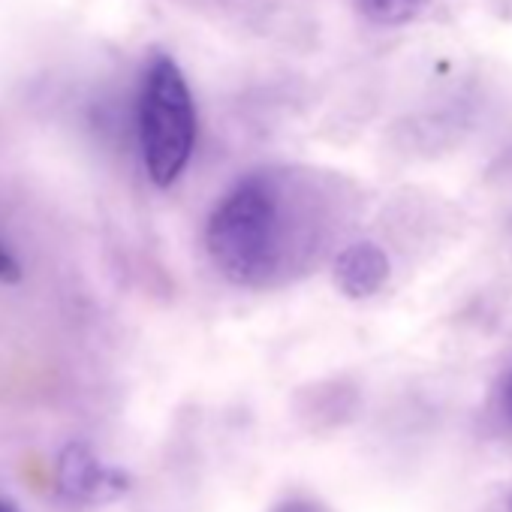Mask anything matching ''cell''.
Segmentation results:
<instances>
[{
	"label": "cell",
	"instance_id": "obj_1",
	"mask_svg": "<svg viewBox=\"0 0 512 512\" xmlns=\"http://www.w3.org/2000/svg\"><path fill=\"white\" fill-rule=\"evenodd\" d=\"M284 190L272 175L241 178L211 211L205 247L235 287L269 290L290 278L305 256V232L293 229Z\"/></svg>",
	"mask_w": 512,
	"mask_h": 512
},
{
	"label": "cell",
	"instance_id": "obj_2",
	"mask_svg": "<svg viewBox=\"0 0 512 512\" xmlns=\"http://www.w3.org/2000/svg\"><path fill=\"white\" fill-rule=\"evenodd\" d=\"M196 103L184 70L166 52L145 61L136 97V133L145 175L157 187H172L190 166L196 148Z\"/></svg>",
	"mask_w": 512,
	"mask_h": 512
},
{
	"label": "cell",
	"instance_id": "obj_3",
	"mask_svg": "<svg viewBox=\"0 0 512 512\" xmlns=\"http://www.w3.org/2000/svg\"><path fill=\"white\" fill-rule=\"evenodd\" d=\"M55 485H58V494L70 503L103 506V503L118 500L127 491V476L124 470L103 461L94 449L73 443L58 455Z\"/></svg>",
	"mask_w": 512,
	"mask_h": 512
},
{
	"label": "cell",
	"instance_id": "obj_4",
	"mask_svg": "<svg viewBox=\"0 0 512 512\" xmlns=\"http://www.w3.org/2000/svg\"><path fill=\"white\" fill-rule=\"evenodd\" d=\"M392 263L380 244L374 241H353L338 250L332 263V281L341 296L353 302H365L389 284Z\"/></svg>",
	"mask_w": 512,
	"mask_h": 512
},
{
	"label": "cell",
	"instance_id": "obj_5",
	"mask_svg": "<svg viewBox=\"0 0 512 512\" xmlns=\"http://www.w3.org/2000/svg\"><path fill=\"white\" fill-rule=\"evenodd\" d=\"M356 7L374 25L398 28V25H407L410 19H416L428 7V0H356Z\"/></svg>",
	"mask_w": 512,
	"mask_h": 512
},
{
	"label": "cell",
	"instance_id": "obj_6",
	"mask_svg": "<svg viewBox=\"0 0 512 512\" xmlns=\"http://www.w3.org/2000/svg\"><path fill=\"white\" fill-rule=\"evenodd\" d=\"M275 512H329L323 503L311 500V497H290L287 503L275 506Z\"/></svg>",
	"mask_w": 512,
	"mask_h": 512
},
{
	"label": "cell",
	"instance_id": "obj_7",
	"mask_svg": "<svg viewBox=\"0 0 512 512\" xmlns=\"http://www.w3.org/2000/svg\"><path fill=\"white\" fill-rule=\"evenodd\" d=\"M503 407H506V413H509V419H512V377H509V383H506V389H503Z\"/></svg>",
	"mask_w": 512,
	"mask_h": 512
},
{
	"label": "cell",
	"instance_id": "obj_8",
	"mask_svg": "<svg viewBox=\"0 0 512 512\" xmlns=\"http://www.w3.org/2000/svg\"><path fill=\"white\" fill-rule=\"evenodd\" d=\"M0 512H19V506H16V503H10V500H4V497H0Z\"/></svg>",
	"mask_w": 512,
	"mask_h": 512
},
{
	"label": "cell",
	"instance_id": "obj_9",
	"mask_svg": "<svg viewBox=\"0 0 512 512\" xmlns=\"http://www.w3.org/2000/svg\"><path fill=\"white\" fill-rule=\"evenodd\" d=\"M509 512H512V497H509Z\"/></svg>",
	"mask_w": 512,
	"mask_h": 512
}]
</instances>
